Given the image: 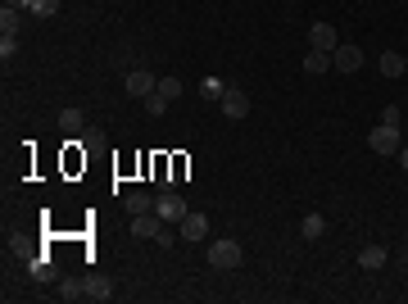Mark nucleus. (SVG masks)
<instances>
[{"label": "nucleus", "mask_w": 408, "mask_h": 304, "mask_svg": "<svg viewBox=\"0 0 408 304\" xmlns=\"http://www.w3.org/2000/svg\"><path fill=\"white\" fill-rule=\"evenodd\" d=\"M241 259H245V250H241V241H232V236H222V241L209 245V268H218V273L241 268Z\"/></svg>", "instance_id": "obj_1"}, {"label": "nucleus", "mask_w": 408, "mask_h": 304, "mask_svg": "<svg viewBox=\"0 0 408 304\" xmlns=\"http://www.w3.org/2000/svg\"><path fill=\"white\" fill-rule=\"evenodd\" d=\"M331 69L336 73H359L363 69V50L354 46V41H340V46L331 50Z\"/></svg>", "instance_id": "obj_2"}, {"label": "nucleus", "mask_w": 408, "mask_h": 304, "mask_svg": "<svg viewBox=\"0 0 408 304\" xmlns=\"http://www.w3.org/2000/svg\"><path fill=\"white\" fill-rule=\"evenodd\" d=\"M368 146L372 150H377V155H400V146H404V141H400V127H372V132H368Z\"/></svg>", "instance_id": "obj_3"}, {"label": "nucleus", "mask_w": 408, "mask_h": 304, "mask_svg": "<svg viewBox=\"0 0 408 304\" xmlns=\"http://www.w3.org/2000/svg\"><path fill=\"white\" fill-rule=\"evenodd\" d=\"M155 214H159L164 223H181V218H186L191 209H186V200H181L177 191H164V195L155 200Z\"/></svg>", "instance_id": "obj_4"}, {"label": "nucleus", "mask_w": 408, "mask_h": 304, "mask_svg": "<svg viewBox=\"0 0 408 304\" xmlns=\"http://www.w3.org/2000/svg\"><path fill=\"white\" fill-rule=\"evenodd\" d=\"M218 110H222V114H227V118H232V123H241V118H245V114H250V95H245V91H241V86H227V95H222V100H218Z\"/></svg>", "instance_id": "obj_5"}, {"label": "nucleus", "mask_w": 408, "mask_h": 304, "mask_svg": "<svg viewBox=\"0 0 408 304\" xmlns=\"http://www.w3.org/2000/svg\"><path fill=\"white\" fill-rule=\"evenodd\" d=\"M155 86H159V78L150 69H132V73H127V95H136V100H145Z\"/></svg>", "instance_id": "obj_6"}, {"label": "nucleus", "mask_w": 408, "mask_h": 304, "mask_svg": "<svg viewBox=\"0 0 408 304\" xmlns=\"http://www.w3.org/2000/svg\"><path fill=\"white\" fill-rule=\"evenodd\" d=\"M177 232H181V241H204V236H209V218H204V214H186V218L177 223Z\"/></svg>", "instance_id": "obj_7"}, {"label": "nucleus", "mask_w": 408, "mask_h": 304, "mask_svg": "<svg viewBox=\"0 0 408 304\" xmlns=\"http://www.w3.org/2000/svg\"><path fill=\"white\" fill-rule=\"evenodd\" d=\"M336 46H340V41H336V28H331V23H313V28H308V50H327V55H331Z\"/></svg>", "instance_id": "obj_8"}, {"label": "nucleus", "mask_w": 408, "mask_h": 304, "mask_svg": "<svg viewBox=\"0 0 408 304\" xmlns=\"http://www.w3.org/2000/svg\"><path fill=\"white\" fill-rule=\"evenodd\" d=\"M159 232H164V218H159L155 209H150V214H136V218H132V236H141V241H155Z\"/></svg>", "instance_id": "obj_9"}, {"label": "nucleus", "mask_w": 408, "mask_h": 304, "mask_svg": "<svg viewBox=\"0 0 408 304\" xmlns=\"http://www.w3.org/2000/svg\"><path fill=\"white\" fill-rule=\"evenodd\" d=\"M385 259H390V250H385V245H368L359 255V268H363V273H377V268H385Z\"/></svg>", "instance_id": "obj_10"}, {"label": "nucleus", "mask_w": 408, "mask_h": 304, "mask_svg": "<svg viewBox=\"0 0 408 304\" xmlns=\"http://www.w3.org/2000/svg\"><path fill=\"white\" fill-rule=\"evenodd\" d=\"M377 69H381V78H404V73H408V64H404L400 50H385V55L377 59Z\"/></svg>", "instance_id": "obj_11"}, {"label": "nucleus", "mask_w": 408, "mask_h": 304, "mask_svg": "<svg viewBox=\"0 0 408 304\" xmlns=\"http://www.w3.org/2000/svg\"><path fill=\"white\" fill-rule=\"evenodd\" d=\"M322 232H327V218H322V214H304V218H299V236H304V241H322Z\"/></svg>", "instance_id": "obj_12"}, {"label": "nucleus", "mask_w": 408, "mask_h": 304, "mask_svg": "<svg viewBox=\"0 0 408 304\" xmlns=\"http://www.w3.org/2000/svg\"><path fill=\"white\" fill-rule=\"evenodd\" d=\"M327 69H331V55H327V50H308V55H304V73H308V78H322Z\"/></svg>", "instance_id": "obj_13"}, {"label": "nucleus", "mask_w": 408, "mask_h": 304, "mask_svg": "<svg viewBox=\"0 0 408 304\" xmlns=\"http://www.w3.org/2000/svg\"><path fill=\"white\" fill-rule=\"evenodd\" d=\"M123 209L132 214V218H136V214H150V209H155V195H145V191H132V195L123 200Z\"/></svg>", "instance_id": "obj_14"}, {"label": "nucleus", "mask_w": 408, "mask_h": 304, "mask_svg": "<svg viewBox=\"0 0 408 304\" xmlns=\"http://www.w3.org/2000/svg\"><path fill=\"white\" fill-rule=\"evenodd\" d=\"M82 296H87V281H78V277H64L59 281V300H82Z\"/></svg>", "instance_id": "obj_15"}, {"label": "nucleus", "mask_w": 408, "mask_h": 304, "mask_svg": "<svg viewBox=\"0 0 408 304\" xmlns=\"http://www.w3.org/2000/svg\"><path fill=\"white\" fill-rule=\"evenodd\" d=\"M59 127H64V132H68V136L87 132V123H82V110H64V114H59Z\"/></svg>", "instance_id": "obj_16"}, {"label": "nucleus", "mask_w": 408, "mask_h": 304, "mask_svg": "<svg viewBox=\"0 0 408 304\" xmlns=\"http://www.w3.org/2000/svg\"><path fill=\"white\" fill-rule=\"evenodd\" d=\"M0 37H18V9L14 5L0 9Z\"/></svg>", "instance_id": "obj_17"}, {"label": "nucleus", "mask_w": 408, "mask_h": 304, "mask_svg": "<svg viewBox=\"0 0 408 304\" xmlns=\"http://www.w3.org/2000/svg\"><path fill=\"white\" fill-rule=\"evenodd\" d=\"M155 91H159V95H164V100H168V105H173V100H177V95H181V78H173V73H168V78H159V86H155Z\"/></svg>", "instance_id": "obj_18"}, {"label": "nucleus", "mask_w": 408, "mask_h": 304, "mask_svg": "<svg viewBox=\"0 0 408 304\" xmlns=\"http://www.w3.org/2000/svg\"><path fill=\"white\" fill-rule=\"evenodd\" d=\"M114 291H109V281L104 277H87V300H109Z\"/></svg>", "instance_id": "obj_19"}, {"label": "nucleus", "mask_w": 408, "mask_h": 304, "mask_svg": "<svg viewBox=\"0 0 408 304\" xmlns=\"http://www.w3.org/2000/svg\"><path fill=\"white\" fill-rule=\"evenodd\" d=\"M200 95H204V100H222V95H227V86H222L218 78H204V82H200Z\"/></svg>", "instance_id": "obj_20"}, {"label": "nucleus", "mask_w": 408, "mask_h": 304, "mask_svg": "<svg viewBox=\"0 0 408 304\" xmlns=\"http://www.w3.org/2000/svg\"><path fill=\"white\" fill-rule=\"evenodd\" d=\"M145 114H150V118H164V114H168V100H164L159 91H150V95H145Z\"/></svg>", "instance_id": "obj_21"}, {"label": "nucleus", "mask_w": 408, "mask_h": 304, "mask_svg": "<svg viewBox=\"0 0 408 304\" xmlns=\"http://www.w3.org/2000/svg\"><path fill=\"white\" fill-rule=\"evenodd\" d=\"M28 14H37V18H55V14H59V0H32Z\"/></svg>", "instance_id": "obj_22"}, {"label": "nucleus", "mask_w": 408, "mask_h": 304, "mask_svg": "<svg viewBox=\"0 0 408 304\" xmlns=\"http://www.w3.org/2000/svg\"><path fill=\"white\" fill-rule=\"evenodd\" d=\"M82 146H87V150H100V146H104V132H100V127H87V132H82Z\"/></svg>", "instance_id": "obj_23"}, {"label": "nucleus", "mask_w": 408, "mask_h": 304, "mask_svg": "<svg viewBox=\"0 0 408 304\" xmlns=\"http://www.w3.org/2000/svg\"><path fill=\"white\" fill-rule=\"evenodd\" d=\"M18 55V37H0V59H14Z\"/></svg>", "instance_id": "obj_24"}, {"label": "nucleus", "mask_w": 408, "mask_h": 304, "mask_svg": "<svg viewBox=\"0 0 408 304\" xmlns=\"http://www.w3.org/2000/svg\"><path fill=\"white\" fill-rule=\"evenodd\" d=\"M400 118H404L400 105H385V110H381V123H385V127H400Z\"/></svg>", "instance_id": "obj_25"}, {"label": "nucleus", "mask_w": 408, "mask_h": 304, "mask_svg": "<svg viewBox=\"0 0 408 304\" xmlns=\"http://www.w3.org/2000/svg\"><path fill=\"white\" fill-rule=\"evenodd\" d=\"M5 5H14V9H32V0H5Z\"/></svg>", "instance_id": "obj_26"}, {"label": "nucleus", "mask_w": 408, "mask_h": 304, "mask_svg": "<svg viewBox=\"0 0 408 304\" xmlns=\"http://www.w3.org/2000/svg\"><path fill=\"white\" fill-rule=\"evenodd\" d=\"M400 164H404V173H408V146H400Z\"/></svg>", "instance_id": "obj_27"}, {"label": "nucleus", "mask_w": 408, "mask_h": 304, "mask_svg": "<svg viewBox=\"0 0 408 304\" xmlns=\"http://www.w3.org/2000/svg\"><path fill=\"white\" fill-rule=\"evenodd\" d=\"M404 64H408V55H404Z\"/></svg>", "instance_id": "obj_28"}]
</instances>
